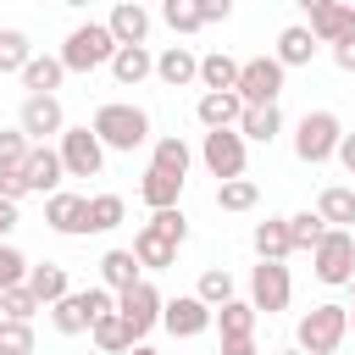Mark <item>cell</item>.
Here are the masks:
<instances>
[{
    "mask_svg": "<svg viewBox=\"0 0 355 355\" xmlns=\"http://www.w3.org/2000/svg\"><path fill=\"white\" fill-rule=\"evenodd\" d=\"M89 133L105 144V150H139V144H150V111L144 105H128V100H105L100 111H94V122H89Z\"/></svg>",
    "mask_w": 355,
    "mask_h": 355,
    "instance_id": "cell-1",
    "label": "cell"
},
{
    "mask_svg": "<svg viewBox=\"0 0 355 355\" xmlns=\"http://www.w3.org/2000/svg\"><path fill=\"white\" fill-rule=\"evenodd\" d=\"M344 338H349V305H333V300L311 305L300 316V327H294V349L300 355H333Z\"/></svg>",
    "mask_w": 355,
    "mask_h": 355,
    "instance_id": "cell-2",
    "label": "cell"
},
{
    "mask_svg": "<svg viewBox=\"0 0 355 355\" xmlns=\"http://www.w3.org/2000/svg\"><path fill=\"white\" fill-rule=\"evenodd\" d=\"M111 55H116V39H111L105 22H78L67 33V44H61L67 72H100V67H111Z\"/></svg>",
    "mask_w": 355,
    "mask_h": 355,
    "instance_id": "cell-3",
    "label": "cell"
},
{
    "mask_svg": "<svg viewBox=\"0 0 355 355\" xmlns=\"http://www.w3.org/2000/svg\"><path fill=\"white\" fill-rule=\"evenodd\" d=\"M105 311H116V294H111V288H72L67 300L50 305V327L72 338V333H89Z\"/></svg>",
    "mask_w": 355,
    "mask_h": 355,
    "instance_id": "cell-4",
    "label": "cell"
},
{
    "mask_svg": "<svg viewBox=\"0 0 355 355\" xmlns=\"http://www.w3.org/2000/svg\"><path fill=\"white\" fill-rule=\"evenodd\" d=\"M338 139H344V122H338L333 111H305V116L294 122V155H300L305 166L333 161V155H338Z\"/></svg>",
    "mask_w": 355,
    "mask_h": 355,
    "instance_id": "cell-5",
    "label": "cell"
},
{
    "mask_svg": "<svg viewBox=\"0 0 355 355\" xmlns=\"http://www.w3.org/2000/svg\"><path fill=\"white\" fill-rule=\"evenodd\" d=\"M311 272H316V283H327V288L349 283V277H355V233L327 227V239L311 250Z\"/></svg>",
    "mask_w": 355,
    "mask_h": 355,
    "instance_id": "cell-6",
    "label": "cell"
},
{
    "mask_svg": "<svg viewBox=\"0 0 355 355\" xmlns=\"http://www.w3.org/2000/svg\"><path fill=\"white\" fill-rule=\"evenodd\" d=\"M55 155H61V172L67 178H100V166H105V144L89 133V122L83 128H67L55 139Z\"/></svg>",
    "mask_w": 355,
    "mask_h": 355,
    "instance_id": "cell-7",
    "label": "cell"
},
{
    "mask_svg": "<svg viewBox=\"0 0 355 355\" xmlns=\"http://www.w3.org/2000/svg\"><path fill=\"white\" fill-rule=\"evenodd\" d=\"M161 305H166V300H161V288H155L150 277H139L133 288H122V294H116V316L128 322V333H133L139 344H144V333H150V327H161Z\"/></svg>",
    "mask_w": 355,
    "mask_h": 355,
    "instance_id": "cell-8",
    "label": "cell"
},
{
    "mask_svg": "<svg viewBox=\"0 0 355 355\" xmlns=\"http://www.w3.org/2000/svg\"><path fill=\"white\" fill-rule=\"evenodd\" d=\"M305 28H311V39L316 44H349L355 39V6H344V0H305Z\"/></svg>",
    "mask_w": 355,
    "mask_h": 355,
    "instance_id": "cell-9",
    "label": "cell"
},
{
    "mask_svg": "<svg viewBox=\"0 0 355 355\" xmlns=\"http://www.w3.org/2000/svg\"><path fill=\"white\" fill-rule=\"evenodd\" d=\"M244 105H277V94H283V67L272 61V55H250V61H239V89H233Z\"/></svg>",
    "mask_w": 355,
    "mask_h": 355,
    "instance_id": "cell-10",
    "label": "cell"
},
{
    "mask_svg": "<svg viewBox=\"0 0 355 355\" xmlns=\"http://www.w3.org/2000/svg\"><path fill=\"white\" fill-rule=\"evenodd\" d=\"M288 300H294L288 266H283V261H261V266L250 272V305H255V316H261V311L277 316V311H288Z\"/></svg>",
    "mask_w": 355,
    "mask_h": 355,
    "instance_id": "cell-11",
    "label": "cell"
},
{
    "mask_svg": "<svg viewBox=\"0 0 355 355\" xmlns=\"http://www.w3.org/2000/svg\"><path fill=\"white\" fill-rule=\"evenodd\" d=\"M17 128L28 133V144H44V139H61L67 133V111L55 94H28L22 111H17Z\"/></svg>",
    "mask_w": 355,
    "mask_h": 355,
    "instance_id": "cell-12",
    "label": "cell"
},
{
    "mask_svg": "<svg viewBox=\"0 0 355 355\" xmlns=\"http://www.w3.org/2000/svg\"><path fill=\"white\" fill-rule=\"evenodd\" d=\"M244 155H250V144H244L233 128H227V133H205V144H200L205 172H211V178H222V183L244 178Z\"/></svg>",
    "mask_w": 355,
    "mask_h": 355,
    "instance_id": "cell-13",
    "label": "cell"
},
{
    "mask_svg": "<svg viewBox=\"0 0 355 355\" xmlns=\"http://www.w3.org/2000/svg\"><path fill=\"white\" fill-rule=\"evenodd\" d=\"M44 222H50V233L83 239V233H89V194H67V189H55V194L44 200Z\"/></svg>",
    "mask_w": 355,
    "mask_h": 355,
    "instance_id": "cell-14",
    "label": "cell"
},
{
    "mask_svg": "<svg viewBox=\"0 0 355 355\" xmlns=\"http://www.w3.org/2000/svg\"><path fill=\"white\" fill-rule=\"evenodd\" d=\"M211 316H216V311H211V305H200L194 294H178V300H166V305H161V327H166L172 338H200V333L211 327Z\"/></svg>",
    "mask_w": 355,
    "mask_h": 355,
    "instance_id": "cell-15",
    "label": "cell"
},
{
    "mask_svg": "<svg viewBox=\"0 0 355 355\" xmlns=\"http://www.w3.org/2000/svg\"><path fill=\"white\" fill-rule=\"evenodd\" d=\"M61 155H55V144H33L28 150V161H22V189L28 194H55L61 189Z\"/></svg>",
    "mask_w": 355,
    "mask_h": 355,
    "instance_id": "cell-16",
    "label": "cell"
},
{
    "mask_svg": "<svg viewBox=\"0 0 355 355\" xmlns=\"http://www.w3.org/2000/svg\"><path fill=\"white\" fill-rule=\"evenodd\" d=\"M155 78H161L166 89H189V83H200V55H194L189 44H166V50L155 55Z\"/></svg>",
    "mask_w": 355,
    "mask_h": 355,
    "instance_id": "cell-17",
    "label": "cell"
},
{
    "mask_svg": "<svg viewBox=\"0 0 355 355\" xmlns=\"http://www.w3.org/2000/svg\"><path fill=\"white\" fill-rule=\"evenodd\" d=\"M105 28H111L116 50H122V44H144V39H150V11H144L139 0H122V6H111Z\"/></svg>",
    "mask_w": 355,
    "mask_h": 355,
    "instance_id": "cell-18",
    "label": "cell"
},
{
    "mask_svg": "<svg viewBox=\"0 0 355 355\" xmlns=\"http://www.w3.org/2000/svg\"><path fill=\"white\" fill-rule=\"evenodd\" d=\"M194 116H200L205 133H227V128H239L244 100H239V94H200V100H194Z\"/></svg>",
    "mask_w": 355,
    "mask_h": 355,
    "instance_id": "cell-19",
    "label": "cell"
},
{
    "mask_svg": "<svg viewBox=\"0 0 355 355\" xmlns=\"http://www.w3.org/2000/svg\"><path fill=\"white\" fill-rule=\"evenodd\" d=\"M316 50H322V44L311 39V28H305V22H288V28L277 33V50H272V61L288 72V67H311V55H316Z\"/></svg>",
    "mask_w": 355,
    "mask_h": 355,
    "instance_id": "cell-20",
    "label": "cell"
},
{
    "mask_svg": "<svg viewBox=\"0 0 355 355\" xmlns=\"http://www.w3.org/2000/svg\"><path fill=\"white\" fill-rule=\"evenodd\" d=\"M189 161H194V150H189L178 133H161V139L150 144V172H166V178L189 183Z\"/></svg>",
    "mask_w": 355,
    "mask_h": 355,
    "instance_id": "cell-21",
    "label": "cell"
},
{
    "mask_svg": "<svg viewBox=\"0 0 355 355\" xmlns=\"http://www.w3.org/2000/svg\"><path fill=\"white\" fill-rule=\"evenodd\" d=\"M133 261H139V272H166L172 261H178V244L172 239H161L150 222L133 233Z\"/></svg>",
    "mask_w": 355,
    "mask_h": 355,
    "instance_id": "cell-22",
    "label": "cell"
},
{
    "mask_svg": "<svg viewBox=\"0 0 355 355\" xmlns=\"http://www.w3.org/2000/svg\"><path fill=\"white\" fill-rule=\"evenodd\" d=\"M211 327L222 333V344H250V338H255V305H250V300H227V305L211 316Z\"/></svg>",
    "mask_w": 355,
    "mask_h": 355,
    "instance_id": "cell-23",
    "label": "cell"
},
{
    "mask_svg": "<svg viewBox=\"0 0 355 355\" xmlns=\"http://www.w3.org/2000/svg\"><path fill=\"white\" fill-rule=\"evenodd\" d=\"M316 216H322L327 227H338V233H355V189L327 183V189L316 194Z\"/></svg>",
    "mask_w": 355,
    "mask_h": 355,
    "instance_id": "cell-24",
    "label": "cell"
},
{
    "mask_svg": "<svg viewBox=\"0 0 355 355\" xmlns=\"http://www.w3.org/2000/svg\"><path fill=\"white\" fill-rule=\"evenodd\" d=\"M111 78H116L122 89H133V83L155 78V55H150V44H122V50L111 55Z\"/></svg>",
    "mask_w": 355,
    "mask_h": 355,
    "instance_id": "cell-25",
    "label": "cell"
},
{
    "mask_svg": "<svg viewBox=\"0 0 355 355\" xmlns=\"http://www.w3.org/2000/svg\"><path fill=\"white\" fill-rule=\"evenodd\" d=\"M244 144H272L277 133H283V111L277 105H244V116H239V128H233Z\"/></svg>",
    "mask_w": 355,
    "mask_h": 355,
    "instance_id": "cell-26",
    "label": "cell"
},
{
    "mask_svg": "<svg viewBox=\"0 0 355 355\" xmlns=\"http://www.w3.org/2000/svg\"><path fill=\"white\" fill-rule=\"evenodd\" d=\"M28 294L50 311L55 300H67L72 294V277H67V266H55V261H44V266H28Z\"/></svg>",
    "mask_w": 355,
    "mask_h": 355,
    "instance_id": "cell-27",
    "label": "cell"
},
{
    "mask_svg": "<svg viewBox=\"0 0 355 355\" xmlns=\"http://www.w3.org/2000/svg\"><path fill=\"white\" fill-rule=\"evenodd\" d=\"M200 89H205V94H233V89H239V61L222 55V50L200 55Z\"/></svg>",
    "mask_w": 355,
    "mask_h": 355,
    "instance_id": "cell-28",
    "label": "cell"
},
{
    "mask_svg": "<svg viewBox=\"0 0 355 355\" xmlns=\"http://www.w3.org/2000/svg\"><path fill=\"white\" fill-rule=\"evenodd\" d=\"M250 244H255L261 261H288V255H294V250H288V216H266V222H255Z\"/></svg>",
    "mask_w": 355,
    "mask_h": 355,
    "instance_id": "cell-29",
    "label": "cell"
},
{
    "mask_svg": "<svg viewBox=\"0 0 355 355\" xmlns=\"http://www.w3.org/2000/svg\"><path fill=\"white\" fill-rule=\"evenodd\" d=\"M89 338H94V355H128V349L139 344V338L128 333V322H122L116 311H105V316H100V322L89 327Z\"/></svg>",
    "mask_w": 355,
    "mask_h": 355,
    "instance_id": "cell-30",
    "label": "cell"
},
{
    "mask_svg": "<svg viewBox=\"0 0 355 355\" xmlns=\"http://www.w3.org/2000/svg\"><path fill=\"white\" fill-rule=\"evenodd\" d=\"M17 78H22V89H28V94H55V89H61V78H67V67H61V55H33Z\"/></svg>",
    "mask_w": 355,
    "mask_h": 355,
    "instance_id": "cell-31",
    "label": "cell"
},
{
    "mask_svg": "<svg viewBox=\"0 0 355 355\" xmlns=\"http://www.w3.org/2000/svg\"><path fill=\"white\" fill-rule=\"evenodd\" d=\"M100 288H111V294H122V288H133L139 283V261H133V250H105L100 255Z\"/></svg>",
    "mask_w": 355,
    "mask_h": 355,
    "instance_id": "cell-32",
    "label": "cell"
},
{
    "mask_svg": "<svg viewBox=\"0 0 355 355\" xmlns=\"http://www.w3.org/2000/svg\"><path fill=\"white\" fill-rule=\"evenodd\" d=\"M139 200H144L150 211H172V205L183 200V183L166 178V172H144V178H139Z\"/></svg>",
    "mask_w": 355,
    "mask_h": 355,
    "instance_id": "cell-33",
    "label": "cell"
},
{
    "mask_svg": "<svg viewBox=\"0 0 355 355\" xmlns=\"http://www.w3.org/2000/svg\"><path fill=\"white\" fill-rule=\"evenodd\" d=\"M194 300H200V305H211V311H222V305L233 300V272H227V266H205V272H200Z\"/></svg>",
    "mask_w": 355,
    "mask_h": 355,
    "instance_id": "cell-34",
    "label": "cell"
},
{
    "mask_svg": "<svg viewBox=\"0 0 355 355\" xmlns=\"http://www.w3.org/2000/svg\"><path fill=\"white\" fill-rule=\"evenodd\" d=\"M122 216H128L122 194H89V233H111L122 227Z\"/></svg>",
    "mask_w": 355,
    "mask_h": 355,
    "instance_id": "cell-35",
    "label": "cell"
},
{
    "mask_svg": "<svg viewBox=\"0 0 355 355\" xmlns=\"http://www.w3.org/2000/svg\"><path fill=\"white\" fill-rule=\"evenodd\" d=\"M322 239H327V222L316 211H294L288 216V250H316Z\"/></svg>",
    "mask_w": 355,
    "mask_h": 355,
    "instance_id": "cell-36",
    "label": "cell"
},
{
    "mask_svg": "<svg viewBox=\"0 0 355 355\" xmlns=\"http://www.w3.org/2000/svg\"><path fill=\"white\" fill-rule=\"evenodd\" d=\"M33 61V44L22 28H0V72H22Z\"/></svg>",
    "mask_w": 355,
    "mask_h": 355,
    "instance_id": "cell-37",
    "label": "cell"
},
{
    "mask_svg": "<svg viewBox=\"0 0 355 355\" xmlns=\"http://www.w3.org/2000/svg\"><path fill=\"white\" fill-rule=\"evenodd\" d=\"M255 200H261V189H255L250 178L216 183V205H222V211H255Z\"/></svg>",
    "mask_w": 355,
    "mask_h": 355,
    "instance_id": "cell-38",
    "label": "cell"
},
{
    "mask_svg": "<svg viewBox=\"0 0 355 355\" xmlns=\"http://www.w3.org/2000/svg\"><path fill=\"white\" fill-rule=\"evenodd\" d=\"M161 22H166L172 33H200V28H205L194 0H166V6H161Z\"/></svg>",
    "mask_w": 355,
    "mask_h": 355,
    "instance_id": "cell-39",
    "label": "cell"
},
{
    "mask_svg": "<svg viewBox=\"0 0 355 355\" xmlns=\"http://www.w3.org/2000/svg\"><path fill=\"white\" fill-rule=\"evenodd\" d=\"M0 311H6V322H33L44 305L28 294V283H17V288H6V294H0Z\"/></svg>",
    "mask_w": 355,
    "mask_h": 355,
    "instance_id": "cell-40",
    "label": "cell"
},
{
    "mask_svg": "<svg viewBox=\"0 0 355 355\" xmlns=\"http://www.w3.org/2000/svg\"><path fill=\"white\" fill-rule=\"evenodd\" d=\"M0 355H33V322H6L0 316Z\"/></svg>",
    "mask_w": 355,
    "mask_h": 355,
    "instance_id": "cell-41",
    "label": "cell"
},
{
    "mask_svg": "<svg viewBox=\"0 0 355 355\" xmlns=\"http://www.w3.org/2000/svg\"><path fill=\"white\" fill-rule=\"evenodd\" d=\"M17 283H28V255L17 244H0V294L17 288Z\"/></svg>",
    "mask_w": 355,
    "mask_h": 355,
    "instance_id": "cell-42",
    "label": "cell"
},
{
    "mask_svg": "<svg viewBox=\"0 0 355 355\" xmlns=\"http://www.w3.org/2000/svg\"><path fill=\"white\" fill-rule=\"evenodd\" d=\"M150 227H155L161 239H172V244L189 239V216H183V205H172V211H150Z\"/></svg>",
    "mask_w": 355,
    "mask_h": 355,
    "instance_id": "cell-43",
    "label": "cell"
},
{
    "mask_svg": "<svg viewBox=\"0 0 355 355\" xmlns=\"http://www.w3.org/2000/svg\"><path fill=\"white\" fill-rule=\"evenodd\" d=\"M28 150H33V144H28L22 128H0V166H22Z\"/></svg>",
    "mask_w": 355,
    "mask_h": 355,
    "instance_id": "cell-44",
    "label": "cell"
},
{
    "mask_svg": "<svg viewBox=\"0 0 355 355\" xmlns=\"http://www.w3.org/2000/svg\"><path fill=\"white\" fill-rule=\"evenodd\" d=\"M22 194H28V189H22V166H0V200L17 205Z\"/></svg>",
    "mask_w": 355,
    "mask_h": 355,
    "instance_id": "cell-45",
    "label": "cell"
},
{
    "mask_svg": "<svg viewBox=\"0 0 355 355\" xmlns=\"http://www.w3.org/2000/svg\"><path fill=\"white\" fill-rule=\"evenodd\" d=\"M200 6V22H227V11H233V0H194Z\"/></svg>",
    "mask_w": 355,
    "mask_h": 355,
    "instance_id": "cell-46",
    "label": "cell"
},
{
    "mask_svg": "<svg viewBox=\"0 0 355 355\" xmlns=\"http://www.w3.org/2000/svg\"><path fill=\"white\" fill-rule=\"evenodd\" d=\"M17 222H22V216H17V205H11V200H0V244H11Z\"/></svg>",
    "mask_w": 355,
    "mask_h": 355,
    "instance_id": "cell-47",
    "label": "cell"
},
{
    "mask_svg": "<svg viewBox=\"0 0 355 355\" xmlns=\"http://www.w3.org/2000/svg\"><path fill=\"white\" fill-rule=\"evenodd\" d=\"M338 166L355 178V133H344V139H338Z\"/></svg>",
    "mask_w": 355,
    "mask_h": 355,
    "instance_id": "cell-48",
    "label": "cell"
},
{
    "mask_svg": "<svg viewBox=\"0 0 355 355\" xmlns=\"http://www.w3.org/2000/svg\"><path fill=\"white\" fill-rule=\"evenodd\" d=\"M333 61H338L344 72H355V39H349V44H338V50H333Z\"/></svg>",
    "mask_w": 355,
    "mask_h": 355,
    "instance_id": "cell-49",
    "label": "cell"
},
{
    "mask_svg": "<svg viewBox=\"0 0 355 355\" xmlns=\"http://www.w3.org/2000/svg\"><path fill=\"white\" fill-rule=\"evenodd\" d=\"M222 355H261V349H255V338H250V344H222Z\"/></svg>",
    "mask_w": 355,
    "mask_h": 355,
    "instance_id": "cell-50",
    "label": "cell"
},
{
    "mask_svg": "<svg viewBox=\"0 0 355 355\" xmlns=\"http://www.w3.org/2000/svg\"><path fill=\"white\" fill-rule=\"evenodd\" d=\"M128 355H161V349H150V344H133V349H128Z\"/></svg>",
    "mask_w": 355,
    "mask_h": 355,
    "instance_id": "cell-51",
    "label": "cell"
},
{
    "mask_svg": "<svg viewBox=\"0 0 355 355\" xmlns=\"http://www.w3.org/2000/svg\"><path fill=\"white\" fill-rule=\"evenodd\" d=\"M349 333H355V305H349Z\"/></svg>",
    "mask_w": 355,
    "mask_h": 355,
    "instance_id": "cell-52",
    "label": "cell"
},
{
    "mask_svg": "<svg viewBox=\"0 0 355 355\" xmlns=\"http://www.w3.org/2000/svg\"><path fill=\"white\" fill-rule=\"evenodd\" d=\"M277 355H300V349H277Z\"/></svg>",
    "mask_w": 355,
    "mask_h": 355,
    "instance_id": "cell-53",
    "label": "cell"
},
{
    "mask_svg": "<svg viewBox=\"0 0 355 355\" xmlns=\"http://www.w3.org/2000/svg\"><path fill=\"white\" fill-rule=\"evenodd\" d=\"M349 294H355V277H349Z\"/></svg>",
    "mask_w": 355,
    "mask_h": 355,
    "instance_id": "cell-54",
    "label": "cell"
},
{
    "mask_svg": "<svg viewBox=\"0 0 355 355\" xmlns=\"http://www.w3.org/2000/svg\"><path fill=\"white\" fill-rule=\"evenodd\" d=\"M89 355H94V349H89Z\"/></svg>",
    "mask_w": 355,
    "mask_h": 355,
    "instance_id": "cell-55",
    "label": "cell"
}]
</instances>
